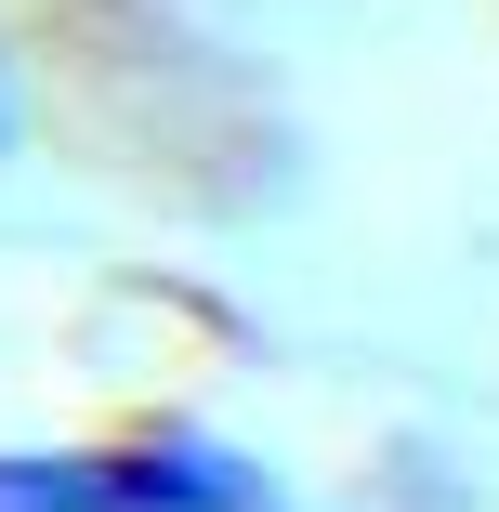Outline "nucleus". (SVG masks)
<instances>
[{
  "instance_id": "1",
  "label": "nucleus",
  "mask_w": 499,
  "mask_h": 512,
  "mask_svg": "<svg viewBox=\"0 0 499 512\" xmlns=\"http://www.w3.org/2000/svg\"><path fill=\"white\" fill-rule=\"evenodd\" d=\"M0 512H276L237 447L119 434V447H27L0 460Z\"/></svg>"
}]
</instances>
